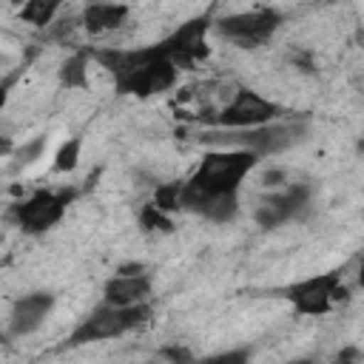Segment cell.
I'll return each mask as SVG.
<instances>
[{
    "mask_svg": "<svg viewBox=\"0 0 364 364\" xmlns=\"http://www.w3.org/2000/svg\"><path fill=\"white\" fill-rule=\"evenodd\" d=\"M259 162L262 156L247 148H213L202 154L196 168L182 179V210L213 225H228L239 213L242 182Z\"/></svg>",
    "mask_w": 364,
    "mask_h": 364,
    "instance_id": "1",
    "label": "cell"
},
{
    "mask_svg": "<svg viewBox=\"0 0 364 364\" xmlns=\"http://www.w3.org/2000/svg\"><path fill=\"white\" fill-rule=\"evenodd\" d=\"M310 134V117H282L273 122H264L259 128H242V131H205L202 142H216L219 148H247L259 154L262 159L287 154L299 142H304Z\"/></svg>",
    "mask_w": 364,
    "mask_h": 364,
    "instance_id": "2",
    "label": "cell"
},
{
    "mask_svg": "<svg viewBox=\"0 0 364 364\" xmlns=\"http://www.w3.org/2000/svg\"><path fill=\"white\" fill-rule=\"evenodd\" d=\"M151 316H154L151 301H139V304H131V307L100 301L85 318H80V324L68 333L63 347L77 350V347H85V344H94V341H111V338L128 336L131 330L148 324Z\"/></svg>",
    "mask_w": 364,
    "mask_h": 364,
    "instance_id": "3",
    "label": "cell"
},
{
    "mask_svg": "<svg viewBox=\"0 0 364 364\" xmlns=\"http://www.w3.org/2000/svg\"><path fill=\"white\" fill-rule=\"evenodd\" d=\"M74 199H77L74 188H37L26 199L14 202L9 216L23 233L40 236V233H48L51 228H57L63 222V216Z\"/></svg>",
    "mask_w": 364,
    "mask_h": 364,
    "instance_id": "4",
    "label": "cell"
},
{
    "mask_svg": "<svg viewBox=\"0 0 364 364\" xmlns=\"http://www.w3.org/2000/svg\"><path fill=\"white\" fill-rule=\"evenodd\" d=\"M282 296L290 301L293 313L299 316H327L333 304L347 301L350 290L344 287L341 270H327V273H316V276L287 284Z\"/></svg>",
    "mask_w": 364,
    "mask_h": 364,
    "instance_id": "5",
    "label": "cell"
},
{
    "mask_svg": "<svg viewBox=\"0 0 364 364\" xmlns=\"http://www.w3.org/2000/svg\"><path fill=\"white\" fill-rule=\"evenodd\" d=\"M282 23H284V11H279L273 6H262V9H250V11L225 14L213 23V28L236 48L250 51V48L264 46L282 28Z\"/></svg>",
    "mask_w": 364,
    "mask_h": 364,
    "instance_id": "6",
    "label": "cell"
},
{
    "mask_svg": "<svg viewBox=\"0 0 364 364\" xmlns=\"http://www.w3.org/2000/svg\"><path fill=\"white\" fill-rule=\"evenodd\" d=\"M282 117H290V111L284 105L267 100L264 94L253 91V88L239 85L236 94L230 97V102L213 117V125L225 128V131H242V128H259V125L282 119Z\"/></svg>",
    "mask_w": 364,
    "mask_h": 364,
    "instance_id": "7",
    "label": "cell"
},
{
    "mask_svg": "<svg viewBox=\"0 0 364 364\" xmlns=\"http://www.w3.org/2000/svg\"><path fill=\"white\" fill-rule=\"evenodd\" d=\"M313 202V185L307 182H290L267 196H262L253 208V222L262 230H273L290 222H299Z\"/></svg>",
    "mask_w": 364,
    "mask_h": 364,
    "instance_id": "8",
    "label": "cell"
},
{
    "mask_svg": "<svg viewBox=\"0 0 364 364\" xmlns=\"http://www.w3.org/2000/svg\"><path fill=\"white\" fill-rule=\"evenodd\" d=\"M179 65L171 57H156L128 74L114 77V91L119 97H136V100H151L159 94H168L176 80H179Z\"/></svg>",
    "mask_w": 364,
    "mask_h": 364,
    "instance_id": "9",
    "label": "cell"
},
{
    "mask_svg": "<svg viewBox=\"0 0 364 364\" xmlns=\"http://www.w3.org/2000/svg\"><path fill=\"white\" fill-rule=\"evenodd\" d=\"M213 23H216L213 14L205 11V14H196V17L185 20V23L176 26L168 37H162L165 46H168L171 60H173L179 68H193L199 60L208 57V43H205V37H208V31L213 28Z\"/></svg>",
    "mask_w": 364,
    "mask_h": 364,
    "instance_id": "10",
    "label": "cell"
},
{
    "mask_svg": "<svg viewBox=\"0 0 364 364\" xmlns=\"http://www.w3.org/2000/svg\"><path fill=\"white\" fill-rule=\"evenodd\" d=\"M57 304V296L51 290H31L20 299H14L11 310H9V336L11 338H26L31 333H37L46 318L51 316Z\"/></svg>",
    "mask_w": 364,
    "mask_h": 364,
    "instance_id": "11",
    "label": "cell"
},
{
    "mask_svg": "<svg viewBox=\"0 0 364 364\" xmlns=\"http://www.w3.org/2000/svg\"><path fill=\"white\" fill-rule=\"evenodd\" d=\"M151 293H154V279H151L148 270H139V273H119L117 270L102 284V301L119 304V307H131V304L148 301Z\"/></svg>",
    "mask_w": 364,
    "mask_h": 364,
    "instance_id": "12",
    "label": "cell"
},
{
    "mask_svg": "<svg viewBox=\"0 0 364 364\" xmlns=\"http://www.w3.org/2000/svg\"><path fill=\"white\" fill-rule=\"evenodd\" d=\"M131 17V6L128 3H114V0H94L82 9L80 23L88 34H105V31H117L128 23Z\"/></svg>",
    "mask_w": 364,
    "mask_h": 364,
    "instance_id": "13",
    "label": "cell"
},
{
    "mask_svg": "<svg viewBox=\"0 0 364 364\" xmlns=\"http://www.w3.org/2000/svg\"><path fill=\"white\" fill-rule=\"evenodd\" d=\"M94 63L91 48H77L74 54H68L57 71L60 85L68 91H88V68Z\"/></svg>",
    "mask_w": 364,
    "mask_h": 364,
    "instance_id": "14",
    "label": "cell"
},
{
    "mask_svg": "<svg viewBox=\"0 0 364 364\" xmlns=\"http://www.w3.org/2000/svg\"><path fill=\"white\" fill-rule=\"evenodd\" d=\"M63 3L65 0H23L17 17H20V23H28L34 28H46L57 20Z\"/></svg>",
    "mask_w": 364,
    "mask_h": 364,
    "instance_id": "15",
    "label": "cell"
},
{
    "mask_svg": "<svg viewBox=\"0 0 364 364\" xmlns=\"http://www.w3.org/2000/svg\"><path fill=\"white\" fill-rule=\"evenodd\" d=\"M136 222H139V228H142L145 233H173V216H171L168 210H162L154 199L139 208Z\"/></svg>",
    "mask_w": 364,
    "mask_h": 364,
    "instance_id": "16",
    "label": "cell"
},
{
    "mask_svg": "<svg viewBox=\"0 0 364 364\" xmlns=\"http://www.w3.org/2000/svg\"><path fill=\"white\" fill-rule=\"evenodd\" d=\"M80 154H82V136H68V139L54 151L51 171H54V173H71V171L80 165Z\"/></svg>",
    "mask_w": 364,
    "mask_h": 364,
    "instance_id": "17",
    "label": "cell"
},
{
    "mask_svg": "<svg viewBox=\"0 0 364 364\" xmlns=\"http://www.w3.org/2000/svg\"><path fill=\"white\" fill-rule=\"evenodd\" d=\"M179 196H182V179H179V182H159L156 191H154V202H156L162 210H168V213L182 210Z\"/></svg>",
    "mask_w": 364,
    "mask_h": 364,
    "instance_id": "18",
    "label": "cell"
},
{
    "mask_svg": "<svg viewBox=\"0 0 364 364\" xmlns=\"http://www.w3.org/2000/svg\"><path fill=\"white\" fill-rule=\"evenodd\" d=\"M46 148H48V136H46V134H40V136H34V139L23 142V145L17 148V154H14V159H17V165H20V168H26V165L37 162V159L43 156V151H46Z\"/></svg>",
    "mask_w": 364,
    "mask_h": 364,
    "instance_id": "19",
    "label": "cell"
},
{
    "mask_svg": "<svg viewBox=\"0 0 364 364\" xmlns=\"http://www.w3.org/2000/svg\"><path fill=\"white\" fill-rule=\"evenodd\" d=\"M250 358V347H242V350H225V353H216V355H208V361H219V364H242Z\"/></svg>",
    "mask_w": 364,
    "mask_h": 364,
    "instance_id": "20",
    "label": "cell"
},
{
    "mask_svg": "<svg viewBox=\"0 0 364 364\" xmlns=\"http://www.w3.org/2000/svg\"><path fill=\"white\" fill-rule=\"evenodd\" d=\"M284 176H287V171H284V168H273V171H267V173L262 176V182H264V185H279Z\"/></svg>",
    "mask_w": 364,
    "mask_h": 364,
    "instance_id": "21",
    "label": "cell"
},
{
    "mask_svg": "<svg viewBox=\"0 0 364 364\" xmlns=\"http://www.w3.org/2000/svg\"><path fill=\"white\" fill-rule=\"evenodd\" d=\"M159 355H165V358H173V361H182V358H193L188 350H159Z\"/></svg>",
    "mask_w": 364,
    "mask_h": 364,
    "instance_id": "22",
    "label": "cell"
},
{
    "mask_svg": "<svg viewBox=\"0 0 364 364\" xmlns=\"http://www.w3.org/2000/svg\"><path fill=\"white\" fill-rule=\"evenodd\" d=\"M355 282H358V287H364V259H361L358 267H355Z\"/></svg>",
    "mask_w": 364,
    "mask_h": 364,
    "instance_id": "23",
    "label": "cell"
}]
</instances>
